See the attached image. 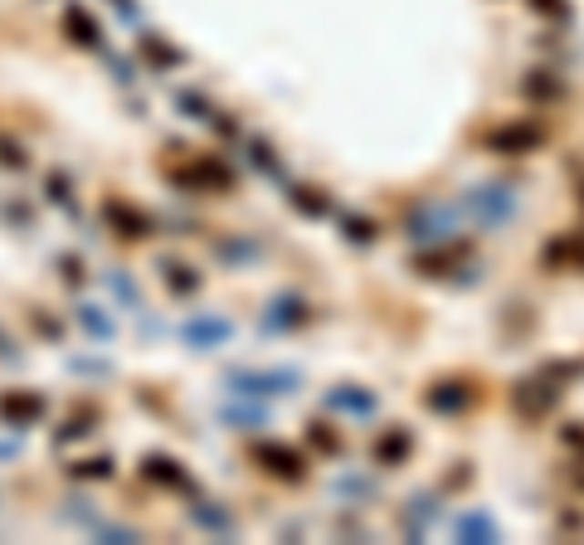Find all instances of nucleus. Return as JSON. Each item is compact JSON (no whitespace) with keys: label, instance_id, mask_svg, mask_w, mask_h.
<instances>
[{"label":"nucleus","instance_id":"nucleus-1","mask_svg":"<svg viewBox=\"0 0 584 545\" xmlns=\"http://www.w3.org/2000/svg\"><path fill=\"white\" fill-rule=\"evenodd\" d=\"M458 209H463V215H473L482 229H502L507 219H517L521 200H517V190H511V186H477V190L463 195Z\"/></svg>","mask_w":584,"mask_h":545},{"label":"nucleus","instance_id":"nucleus-2","mask_svg":"<svg viewBox=\"0 0 584 545\" xmlns=\"http://www.w3.org/2000/svg\"><path fill=\"white\" fill-rule=\"evenodd\" d=\"M230 395L244 399H273V395H297V370H234L224 380Z\"/></svg>","mask_w":584,"mask_h":545},{"label":"nucleus","instance_id":"nucleus-3","mask_svg":"<svg viewBox=\"0 0 584 545\" xmlns=\"http://www.w3.org/2000/svg\"><path fill=\"white\" fill-rule=\"evenodd\" d=\"M453 229H458V205L434 200V205H419L415 215H409V229L405 234L415 244H448Z\"/></svg>","mask_w":584,"mask_h":545},{"label":"nucleus","instance_id":"nucleus-4","mask_svg":"<svg viewBox=\"0 0 584 545\" xmlns=\"http://www.w3.org/2000/svg\"><path fill=\"white\" fill-rule=\"evenodd\" d=\"M170 186H180V190H230L234 171L220 156H200L190 166H170Z\"/></svg>","mask_w":584,"mask_h":545},{"label":"nucleus","instance_id":"nucleus-5","mask_svg":"<svg viewBox=\"0 0 584 545\" xmlns=\"http://www.w3.org/2000/svg\"><path fill=\"white\" fill-rule=\"evenodd\" d=\"M253 463L268 468L282 482H302L307 478V458L297 453L292 443H278V439H259V443H253Z\"/></svg>","mask_w":584,"mask_h":545},{"label":"nucleus","instance_id":"nucleus-6","mask_svg":"<svg viewBox=\"0 0 584 545\" xmlns=\"http://www.w3.org/2000/svg\"><path fill=\"white\" fill-rule=\"evenodd\" d=\"M234 337V321L230 317H215V312H200L190 321H180V341L195 346V351H215V346H224Z\"/></svg>","mask_w":584,"mask_h":545},{"label":"nucleus","instance_id":"nucleus-7","mask_svg":"<svg viewBox=\"0 0 584 545\" xmlns=\"http://www.w3.org/2000/svg\"><path fill=\"white\" fill-rule=\"evenodd\" d=\"M103 219H108V229L112 234H122V239H147L151 234V215L147 209H137V205H127V200H103Z\"/></svg>","mask_w":584,"mask_h":545},{"label":"nucleus","instance_id":"nucleus-8","mask_svg":"<svg viewBox=\"0 0 584 545\" xmlns=\"http://www.w3.org/2000/svg\"><path fill=\"white\" fill-rule=\"evenodd\" d=\"M45 395H35V389H10V395H0V419H5L10 429H25V424H39L45 419Z\"/></svg>","mask_w":584,"mask_h":545},{"label":"nucleus","instance_id":"nucleus-9","mask_svg":"<svg viewBox=\"0 0 584 545\" xmlns=\"http://www.w3.org/2000/svg\"><path fill=\"white\" fill-rule=\"evenodd\" d=\"M326 409L332 414H355V419H370L375 414V395L370 389H361V385H336V389H326Z\"/></svg>","mask_w":584,"mask_h":545},{"label":"nucleus","instance_id":"nucleus-10","mask_svg":"<svg viewBox=\"0 0 584 545\" xmlns=\"http://www.w3.org/2000/svg\"><path fill=\"white\" fill-rule=\"evenodd\" d=\"M190 516H195V526H205V530H210V536H224V540H234V536H239L234 511H230V507H220V501L195 497V501H190Z\"/></svg>","mask_w":584,"mask_h":545},{"label":"nucleus","instance_id":"nucleus-11","mask_svg":"<svg viewBox=\"0 0 584 545\" xmlns=\"http://www.w3.org/2000/svg\"><path fill=\"white\" fill-rule=\"evenodd\" d=\"M302 321H307V307H302V298H288V292L263 307V327L268 331H292V327H302Z\"/></svg>","mask_w":584,"mask_h":545},{"label":"nucleus","instance_id":"nucleus-12","mask_svg":"<svg viewBox=\"0 0 584 545\" xmlns=\"http://www.w3.org/2000/svg\"><path fill=\"white\" fill-rule=\"evenodd\" d=\"M141 478L156 482V487H170V492H190V478H185V468L176 463V458H166V453H151L147 463H141Z\"/></svg>","mask_w":584,"mask_h":545},{"label":"nucleus","instance_id":"nucleus-13","mask_svg":"<svg viewBox=\"0 0 584 545\" xmlns=\"http://www.w3.org/2000/svg\"><path fill=\"white\" fill-rule=\"evenodd\" d=\"M64 30H68V39H74V45H83V49H103V30H97V20H93L83 5H64Z\"/></svg>","mask_w":584,"mask_h":545},{"label":"nucleus","instance_id":"nucleus-14","mask_svg":"<svg viewBox=\"0 0 584 545\" xmlns=\"http://www.w3.org/2000/svg\"><path fill=\"white\" fill-rule=\"evenodd\" d=\"M220 419H224L230 429H263V424H268V409H263V399H244V395H234V399L220 409Z\"/></svg>","mask_w":584,"mask_h":545},{"label":"nucleus","instance_id":"nucleus-15","mask_svg":"<svg viewBox=\"0 0 584 545\" xmlns=\"http://www.w3.org/2000/svg\"><path fill=\"white\" fill-rule=\"evenodd\" d=\"M409 449H415V439H409V429H384L375 443H370V453H375V463L384 468H394V463H405Z\"/></svg>","mask_w":584,"mask_h":545},{"label":"nucleus","instance_id":"nucleus-16","mask_svg":"<svg viewBox=\"0 0 584 545\" xmlns=\"http://www.w3.org/2000/svg\"><path fill=\"white\" fill-rule=\"evenodd\" d=\"M540 142V132L536 127H526V122H517V127H497L487 132V146L492 151H507V156H517V151H531Z\"/></svg>","mask_w":584,"mask_h":545},{"label":"nucleus","instance_id":"nucleus-17","mask_svg":"<svg viewBox=\"0 0 584 545\" xmlns=\"http://www.w3.org/2000/svg\"><path fill=\"white\" fill-rule=\"evenodd\" d=\"M161 283H166L170 292H176V298H195L205 278L195 273L190 263H176V258H166V263H161Z\"/></svg>","mask_w":584,"mask_h":545},{"label":"nucleus","instance_id":"nucleus-18","mask_svg":"<svg viewBox=\"0 0 584 545\" xmlns=\"http://www.w3.org/2000/svg\"><path fill=\"white\" fill-rule=\"evenodd\" d=\"M137 54H141L151 68H176V64H180V49L166 45L161 35H137Z\"/></svg>","mask_w":584,"mask_h":545},{"label":"nucleus","instance_id":"nucleus-19","mask_svg":"<svg viewBox=\"0 0 584 545\" xmlns=\"http://www.w3.org/2000/svg\"><path fill=\"white\" fill-rule=\"evenodd\" d=\"M453 530H458V540H473V545L497 540V521H492L487 511H463L458 521H453Z\"/></svg>","mask_w":584,"mask_h":545},{"label":"nucleus","instance_id":"nucleus-20","mask_svg":"<svg viewBox=\"0 0 584 545\" xmlns=\"http://www.w3.org/2000/svg\"><path fill=\"white\" fill-rule=\"evenodd\" d=\"M78 327L88 331L93 341H112V331H118V321H112L97 302H78Z\"/></svg>","mask_w":584,"mask_h":545},{"label":"nucleus","instance_id":"nucleus-21","mask_svg":"<svg viewBox=\"0 0 584 545\" xmlns=\"http://www.w3.org/2000/svg\"><path fill=\"white\" fill-rule=\"evenodd\" d=\"M429 409H438V414H458V409H467V389H463L458 380L434 385V389H429Z\"/></svg>","mask_w":584,"mask_h":545},{"label":"nucleus","instance_id":"nucleus-22","mask_svg":"<svg viewBox=\"0 0 584 545\" xmlns=\"http://www.w3.org/2000/svg\"><path fill=\"white\" fill-rule=\"evenodd\" d=\"M103 283H108V292H112V298H118V302L127 307V312H141V292H137V283H132L127 273H118V268H112V273H103Z\"/></svg>","mask_w":584,"mask_h":545},{"label":"nucleus","instance_id":"nucleus-23","mask_svg":"<svg viewBox=\"0 0 584 545\" xmlns=\"http://www.w3.org/2000/svg\"><path fill=\"white\" fill-rule=\"evenodd\" d=\"M68 478H78V482H103V478H112V458H108V453L78 458V463H68Z\"/></svg>","mask_w":584,"mask_h":545},{"label":"nucleus","instance_id":"nucleus-24","mask_svg":"<svg viewBox=\"0 0 584 545\" xmlns=\"http://www.w3.org/2000/svg\"><path fill=\"white\" fill-rule=\"evenodd\" d=\"M288 200H292V209H302V215H332V200L317 195L312 186H288Z\"/></svg>","mask_w":584,"mask_h":545},{"label":"nucleus","instance_id":"nucleus-25","mask_svg":"<svg viewBox=\"0 0 584 545\" xmlns=\"http://www.w3.org/2000/svg\"><path fill=\"white\" fill-rule=\"evenodd\" d=\"M170 97H176V107H185V117H195V122H215V113H210V103H205L200 93H190V88H176Z\"/></svg>","mask_w":584,"mask_h":545},{"label":"nucleus","instance_id":"nucleus-26","mask_svg":"<svg viewBox=\"0 0 584 545\" xmlns=\"http://www.w3.org/2000/svg\"><path fill=\"white\" fill-rule=\"evenodd\" d=\"M93 536L108 540V545H132L137 530H132V526H112V521H103V516H97V521H93Z\"/></svg>","mask_w":584,"mask_h":545},{"label":"nucleus","instance_id":"nucleus-27","mask_svg":"<svg viewBox=\"0 0 584 545\" xmlns=\"http://www.w3.org/2000/svg\"><path fill=\"white\" fill-rule=\"evenodd\" d=\"M307 443L317 453H341V439H336V429H326V424H307Z\"/></svg>","mask_w":584,"mask_h":545},{"label":"nucleus","instance_id":"nucleus-28","mask_svg":"<svg viewBox=\"0 0 584 545\" xmlns=\"http://www.w3.org/2000/svg\"><path fill=\"white\" fill-rule=\"evenodd\" d=\"M88 433H93V419H68V424L54 433V443L64 449V443H78V439H88Z\"/></svg>","mask_w":584,"mask_h":545},{"label":"nucleus","instance_id":"nucleus-29","mask_svg":"<svg viewBox=\"0 0 584 545\" xmlns=\"http://www.w3.org/2000/svg\"><path fill=\"white\" fill-rule=\"evenodd\" d=\"M45 195H49L54 205H64V209L74 205V190H68V176H59V171H54V176L45 180Z\"/></svg>","mask_w":584,"mask_h":545},{"label":"nucleus","instance_id":"nucleus-30","mask_svg":"<svg viewBox=\"0 0 584 545\" xmlns=\"http://www.w3.org/2000/svg\"><path fill=\"white\" fill-rule=\"evenodd\" d=\"M346 239L351 244H370V239H375V225L361 219V215H346Z\"/></svg>","mask_w":584,"mask_h":545},{"label":"nucleus","instance_id":"nucleus-31","mask_svg":"<svg viewBox=\"0 0 584 545\" xmlns=\"http://www.w3.org/2000/svg\"><path fill=\"white\" fill-rule=\"evenodd\" d=\"M249 161L259 166L263 176H278V161H273V151H268L263 142H249Z\"/></svg>","mask_w":584,"mask_h":545},{"label":"nucleus","instance_id":"nucleus-32","mask_svg":"<svg viewBox=\"0 0 584 545\" xmlns=\"http://www.w3.org/2000/svg\"><path fill=\"white\" fill-rule=\"evenodd\" d=\"M0 166H10V171H25V166H30V156H25V146H15V142H0Z\"/></svg>","mask_w":584,"mask_h":545},{"label":"nucleus","instance_id":"nucleus-33","mask_svg":"<svg viewBox=\"0 0 584 545\" xmlns=\"http://www.w3.org/2000/svg\"><path fill=\"white\" fill-rule=\"evenodd\" d=\"M336 492H346V497H365V492H375V487H370L365 478H341V482H336Z\"/></svg>","mask_w":584,"mask_h":545},{"label":"nucleus","instance_id":"nucleus-34","mask_svg":"<svg viewBox=\"0 0 584 545\" xmlns=\"http://www.w3.org/2000/svg\"><path fill=\"white\" fill-rule=\"evenodd\" d=\"M59 268H64V278H68V283H74V288L83 283V263H78L74 254H64V258H59Z\"/></svg>","mask_w":584,"mask_h":545},{"label":"nucleus","instance_id":"nucleus-35","mask_svg":"<svg viewBox=\"0 0 584 545\" xmlns=\"http://www.w3.org/2000/svg\"><path fill=\"white\" fill-rule=\"evenodd\" d=\"M35 327L45 331V337H59V321H54V317H45V312H35Z\"/></svg>","mask_w":584,"mask_h":545},{"label":"nucleus","instance_id":"nucleus-36","mask_svg":"<svg viewBox=\"0 0 584 545\" xmlns=\"http://www.w3.org/2000/svg\"><path fill=\"white\" fill-rule=\"evenodd\" d=\"M536 10H546V15H565V0H531Z\"/></svg>","mask_w":584,"mask_h":545},{"label":"nucleus","instance_id":"nucleus-37","mask_svg":"<svg viewBox=\"0 0 584 545\" xmlns=\"http://www.w3.org/2000/svg\"><path fill=\"white\" fill-rule=\"evenodd\" d=\"M112 5L122 10V20H137V5H132V0H112Z\"/></svg>","mask_w":584,"mask_h":545}]
</instances>
